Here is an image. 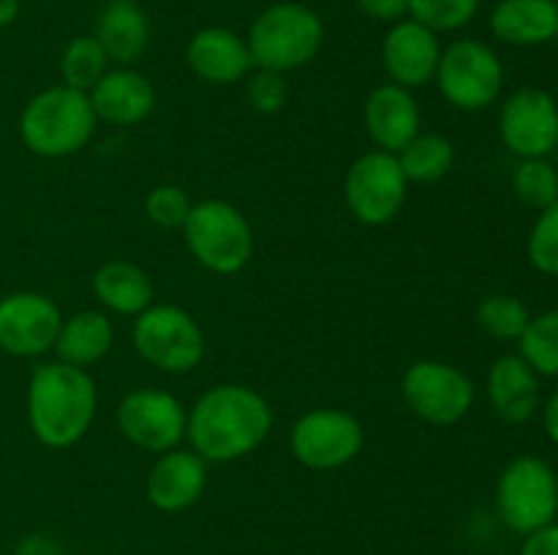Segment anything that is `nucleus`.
Instances as JSON below:
<instances>
[{
	"label": "nucleus",
	"mask_w": 558,
	"mask_h": 555,
	"mask_svg": "<svg viewBox=\"0 0 558 555\" xmlns=\"http://www.w3.org/2000/svg\"><path fill=\"white\" fill-rule=\"evenodd\" d=\"M401 397L417 419L436 428H450L469 417L477 400V386L458 365L417 359L403 373Z\"/></svg>",
	"instance_id": "obj_9"
},
{
	"label": "nucleus",
	"mask_w": 558,
	"mask_h": 555,
	"mask_svg": "<svg viewBox=\"0 0 558 555\" xmlns=\"http://www.w3.org/2000/svg\"><path fill=\"white\" fill-rule=\"evenodd\" d=\"M245 98L259 114L281 112L289 101L287 76L276 74V71L254 69L245 79Z\"/></svg>",
	"instance_id": "obj_33"
},
{
	"label": "nucleus",
	"mask_w": 558,
	"mask_h": 555,
	"mask_svg": "<svg viewBox=\"0 0 558 555\" xmlns=\"http://www.w3.org/2000/svg\"><path fill=\"white\" fill-rule=\"evenodd\" d=\"M90 103L98 123L131 128L145 123L156 109L158 96L153 82L134 65H114L90 87Z\"/></svg>",
	"instance_id": "obj_16"
},
{
	"label": "nucleus",
	"mask_w": 558,
	"mask_h": 555,
	"mask_svg": "<svg viewBox=\"0 0 558 555\" xmlns=\"http://www.w3.org/2000/svg\"><path fill=\"white\" fill-rule=\"evenodd\" d=\"M20 16V0H0V27L11 25Z\"/></svg>",
	"instance_id": "obj_38"
},
{
	"label": "nucleus",
	"mask_w": 558,
	"mask_h": 555,
	"mask_svg": "<svg viewBox=\"0 0 558 555\" xmlns=\"http://www.w3.org/2000/svg\"><path fill=\"white\" fill-rule=\"evenodd\" d=\"M96 125L90 96L60 82L25 103L20 114V139L38 158H69L87 147Z\"/></svg>",
	"instance_id": "obj_3"
},
{
	"label": "nucleus",
	"mask_w": 558,
	"mask_h": 555,
	"mask_svg": "<svg viewBox=\"0 0 558 555\" xmlns=\"http://www.w3.org/2000/svg\"><path fill=\"white\" fill-rule=\"evenodd\" d=\"M518 354L539 379H558V308L529 319L526 330L518 337Z\"/></svg>",
	"instance_id": "obj_26"
},
{
	"label": "nucleus",
	"mask_w": 558,
	"mask_h": 555,
	"mask_svg": "<svg viewBox=\"0 0 558 555\" xmlns=\"http://www.w3.org/2000/svg\"><path fill=\"white\" fill-rule=\"evenodd\" d=\"M63 313L41 292H14L0 299V348L11 357L33 359L52 351Z\"/></svg>",
	"instance_id": "obj_14"
},
{
	"label": "nucleus",
	"mask_w": 558,
	"mask_h": 555,
	"mask_svg": "<svg viewBox=\"0 0 558 555\" xmlns=\"http://www.w3.org/2000/svg\"><path fill=\"white\" fill-rule=\"evenodd\" d=\"M496 511L512 533L539 531L558 517V473L545 457L521 455L505 466L496 482Z\"/></svg>",
	"instance_id": "obj_6"
},
{
	"label": "nucleus",
	"mask_w": 558,
	"mask_h": 555,
	"mask_svg": "<svg viewBox=\"0 0 558 555\" xmlns=\"http://www.w3.org/2000/svg\"><path fill=\"white\" fill-rule=\"evenodd\" d=\"M363 120L376 150L385 152L403 150L420 134V125H423V114H420L414 92L401 85H392V82H385V85L371 90V96L365 98Z\"/></svg>",
	"instance_id": "obj_19"
},
{
	"label": "nucleus",
	"mask_w": 558,
	"mask_h": 555,
	"mask_svg": "<svg viewBox=\"0 0 558 555\" xmlns=\"http://www.w3.org/2000/svg\"><path fill=\"white\" fill-rule=\"evenodd\" d=\"M191 207H194V201H191L189 190L172 183L156 185L145 196V215L158 229H183Z\"/></svg>",
	"instance_id": "obj_32"
},
{
	"label": "nucleus",
	"mask_w": 558,
	"mask_h": 555,
	"mask_svg": "<svg viewBox=\"0 0 558 555\" xmlns=\"http://www.w3.org/2000/svg\"><path fill=\"white\" fill-rule=\"evenodd\" d=\"M14 555H65L63 544L54 542V539L41 536V533H33V536H25L14 547Z\"/></svg>",
	"instance_id": "obj_36"
},
{
	"label": "nucleus",
	"mask_w": 558,
	"mask_h": 555,
	"mask_svg": "<svg viewBox=\"0 0 558 555\" xmlns=\"http://www.w3.org/2000/svg\"><path fill=\"white\" fill-rule=\"evenodd\" d=\"M490 33L510 47H543L558 38V0H499Z\"/></svg>",
	"instance_id": "obj_22"
},
{
	"label": "nucleus",
	"mask_w": 558,
	"mask_h": 555,
	"mask_svg": "<svg viewBox=\"0 0 558 555\" xmlns=\"http://www.w3.org/2000/svg\"><path fill=\"white\" fill-rule=\"evenodd\" d=\"M512 190L532 210H545L558 201V169L548 158H521L512 172Z\"/></svg>",
	"instance_id": "obj_29"
},
{
	"label": "nucleus",
	"mask_w": 558,
	"mask_h": 555,
	"mask_svg": "<svg viewBox=\"0 0 558 555\" xmlns=\"http://www.w3.org/2000/svg\"><path fill=\"white\" fill-rule=\"evenodd\" d=\"M409 185H434L445 180L456 166V145L445 134H423L420 131L403 150L396 152Z\"/></svg>",
	"instance_id": "obj_25"
},
{
	"label": "nucleus",
	"mask_w": 558,
	"mask_h": 555,
	"mask_svg": "<svg viewBox=\"0 0 558 555\" xmlns=\"http://www.w3.org/2000/svg\"><path fill=\"white\" fill-rule=\"evenodd\" d=\"M93 297L104 310L118 316H136L147 310L156 297L150 275L140 264L125 259L107 261L93 275Z\"/></svg>",
	"instance_id": "obj_24"
},
{
	"label": "nucleus",
	"mask_w": 558,
	"mask_h": 555,
	"mask_svg": "<svg viewBox=\"0 0 558 555\" xmlns=\"http://www.w3.org/2000/svg\"><path fill=\"white\" fill-rule=\"evenodd\" d=\"M505 63L490 44L480 38H458L441 47L434 82L441 98L458 112H485L505 90Z\"/></svg>",
	"instance_id": "obj_7"
},
{
	"label": "nucleus",
	"mask_w": 558,
	"mask_h": 555,
	"mask_svg": "<svg viewBox=\"0 0 558 555\" xmlns=\"http://www.w3.org/2000/svg\"><path fill=\"white\" fill-rule=\"evenodd\" d=\"M526 256L543 275L558 278V201L539 210L526 239Z\"/></svg>",
	"instance_id": "obj_31"
},
{
	"label": "nucleus",
	"mask_w": 558,
	"mask_h": 555,
	"mask_svg": "<svg viewBox=\"0 0 558 555\" xmlns=\"http://www.w3.org/2000/svg\"><path fill=\"white\" fill-rule=\"evenodd\" d=\"M136 354L161 373H189L205 359L207 343L199 321L172 303H153L134 319Z\"/></svg>",
	"instance_id": "obj_8"
},
{
	"label": "nucleus",
	"mask_w": 558,
	"mask_h": 555,
	"mask_svg": "<svg viewBox=\"0 0 558 555\" xmlns=\"http://www.w3.org/2000/svg\"><path fill=\"white\" fill-rule=\"evenodd\" d=\"M543 428L548 433V439L558 446V390L545 400L543 406Z\"/></svg>",
	"instance_id": "obj_37"
},
{
	"label": "nucleus",
	"mask_w": 558,
	"mask_h": 555,
	"mask_svg": "<svg viewBox=\"0 0 558 555\" xmlns=\"http://www.w3.org/2000/svg\"><path fill=\"white\" fill-rule=\"evenodd\" d=\"M474 319H477V326L494 341L505 343H518V337L526 330L529 313L526 303L515 294H488V297L480 299L477 310H474Z\"/></svg>",
	"instance_id": "obj_27"
},
{
	"label": "nucleus",
	"mask_w": 558,
	"mask_h": 555,
	"mask_svg": "<svg viewBox=\"0 0 558 555\" xmlns=\"http://www.w3.org/2000/svg\"><path fill=\"white\" fill-rule=\"evenodd\" d=\"M98 411V386L85 368L41 362L27 381V422L49 449L80 444Z\"/></svg>",
	"instance_id": "obj_2"
},
{
	"label": "nucleus",
	"mask_w": 558,
	"mask_h": 555,
	"mask_svg": "<svg viewBox=\"0 0 558 555\" xmlns=\"http://www.w3.org/2000/svg\"><path fill=\"white\" fill-rule=\"evenodd\" d=\"M109 71V58L101 49V44L90 36H76L65 44L63 54H60V76L63 85L74 87V90L90 92V87L101 79Z\"/></svg>",
	"instance_id": "obj_28"
},
{
	"label": "nucleus",
	"mask_w": 558,
	"mask_h": 555,
	"mask_svg": "<svg viewBox=\"0 0 558 555\" xmlns=\"http://www.w3.org/2000/svg\"><path fill=\"white\" fill-rule=\"evenodd\" d=\"M114 424L131 446L153 455L178 449L185 441L189 408L178 395L156 386L131 390L114 408Z\"/></svg>",
	"instance_id": "obj_12"
},
{
	"label": "nucleus",
	"mask_w": 558,
	"mask_h": 555,
	"mask_svg": "<svg viewBox=\"0 0 558 555\" xmlns=\"http://www.w3.org/2000/svg\"><path fill=\"white\" fill-rule=\"evenodd\" d=\"M501 145L521 158H548L558 147V103L543 87H518L499 109Z\"/></svg>",
	"instance_id": "obj_13"
},
{
	"label": "nucleus",
	"mask_w": 558,
	"mask_h": 555,
	"mask_svg": "<svg viewBox=\"0 0 558 555\" xmlns=\"http://www.w3.org/2000/svg\"><path fill=\"white\" fill-rule=\"evenodd\" d=\"M254 69L287 76L308 65L325 44V22L311 5L283 0L272 3L251 22L248 36Z\"/></svg>",
	"instance_id": "obj_4"
},
{
	"label": "nucleus",
	"mask_w": 558,
	"mask_h": 555,
	"mask_svg": "<svg viewBox=\"0 0 558 555\" xmlns=\"http://www.w3.org/2000/svg\"><path fill=\"white\" fill-rule=\"evenodd\" d=\"M439 58V36L409 16L390 25L381 41V69L390 76L392 85H401L412 92L434 82Z\"/></svg>",
	"instance_id": "obj_15"
},
{
	"label": "nucleus",
	"mask_w": 558,
	"mask_h": 555,
	"mask_svg": "<svg viewBox=\"0 0 558 555\" xmlns=\"http://www.w3.org/2000/svg\"><path fill=\"white\" fill-rule=\"evenodd\" d=\"M93 38L101 44L109 63L134 65L150 47V20L134 0H107L96 16Z\"/></svg>",
	"instance_id": "obj_21"
},
{
	"label": "nucleus",
	"mask_w": 558,
	"mask_h": 555,
	"mask_svg": "<svg viewBox=\"0 0 558 555\" xmlns=\"http://www.w3.org/2000/svg\"><path fill=\"white\" fill-rule=\"evenodd\" d=\"M185 63H189L191 74L196 79L216 87L245 82L254 71V60H251L245 36H238V33L221 25L202 27L191 36L189 47H185Z\"/></svg>",
	"instance_id": "obj_17"
},
{
	"label": "nucleus",
	"mask_w": 558,
	"mask_h": 555,
	"mask_svg": "<svg viewBox=\"0 0 558 555\" xmlns=\"http://www.w3.org/2000/svg\"><path fill=\"white\" fill-rule=\"evenodd\" d=\"M207 466L210 462L183 446L156 455L145 479L147 501L167 515L191 509L207 488Z\"/></svg>",
	"instance_id": "obj_18"
},
{
	"label": "nucleus",
	"mask_w": 558,
	"mask_h": 555,
	"mask_svg": "<svg viewBox=\"0 0 558 555\" xmlns=\"http://www.w3.org/2000/svg\"><path fill=\"white\" fill-rule=\"evenodd\" d=\"M477 11L480 0H409V20L420 22L436 36L469 27Z\"/></svg>",
	"instance_id": "obj_30"
},
{
	"label": "nucleus",
	"mask_w": 558,
	"mask_h": 555,
	"mask_svg": "<svg viewBox=\"0 0 558 555\" xmlns=\"http://www.w3.org/2000/svg\"><path fill=\"white\" fill-rule=\"evenodd\" d=\"M180 232L189 254L213 275H238L256 248L251 221L227 199L194 201Z\"/></svg>",
	"instance_id": "obj_5"
},
{
	"label": "nucleus",
	"mask_w": 558,
	"mask_h": 555,
	"mask_svg": "<svg viewBox=\"0 0 558 555\" xmlns=\"http://www.w3.org/2000/svg\"><path fill=\"white\" fill-rule=\"evenodd\" d=\"M488 406L505 424H526L539 411V375L521 354H501L485 375Z\"/></svg>",
	"instance_id": "obj_20"
},
{
	"label": "nucleus",
	"mask_w": 558,
	"mask_h": 555,
	"mask_svg": "<svg viewBox=\"0 0 558 555\" xmlns=\"http://www.w3.org/2000/svg\"><path fill=\"white\" fill-rule=\"evenodd\" d=\"M521 555H558V522L529 533L523 539Z\"/></svg>",
	"instance_id": "obj_35"
},
{
	"label": "nucleus",
	"mask_w": 558,
	"mask_h": 555,
	"mask_svg": "<svg viewBox=\"0 0 558 555\" xmlns=\"http://www.w3.org/2000/svg\"><path fill=\"white\" fill-rule=\"evenodd\" d=\"M365 446V428L343 408H311L294 419L289 430V449L300 466L311 471H336L357 460Z\"/></svg>",
	"instance_id": "obj_10"
},
{
	"label": "nucleus",
	"mask_w": 558,
	"mask_h": 555,
	"mask_svg": "<svg viewBox=\"0 0 558 555\" xmlns=\"http://www.w3.org/2000/svg\"><path fill=\"white\" fill-rule=\"evenodd\" d=\"M409 199V180L396 152L368 150L349 166L343 177V201L363 226H385L396 221Z\"/></svg>",
	"instance_id": "obj_11"
},
{
	"label": "nucleus",
	"mask_w": 558,
	"mask_h": 555,
	"mask_svg": "<svg viewBox=\"0 0 558 555\" xmlns=\"http://www.w3.org/2000/svg\"><path fill=\"white\" fill-rule=\"evenodd\" d=\"M357 5L365 16L387 25H396L409 16V0H357Z\"/></svg>",
	"instance_id": "obj_34"
},
{
	"label": "nucleus",
	"mask_w": 558,
	"mask_h": 555,
	"mask_svg": "<svg viewBox=\"0 0 558 555\" xmlns=\"http://www.w3.org/2000/svg\"><path fill=\"white\" fill-rule=\"evenodd\" d=\"M114 346V324L107 310H76L74 316L63 319L52 351L60 362L74 368H93Z\"/></svg>",
	"instance_id": "obj_23"
},
{
	"label": "nucleus",
	"mask_w": 558,
	"mask_h": 555,
	"mask_svg": "<svg viewBox=\"0 0 558 555\" xmlns=\"http://www.w3.org/2000/svg\"><path fill=\"white\" fill-rule=\"evenodd\" d=\"M272 430V408L248 384H216L189 408L185 441L207 462H234L254 455Z\"/></svg>",
	"instance_id": "obj_1"
}]
</instances>
